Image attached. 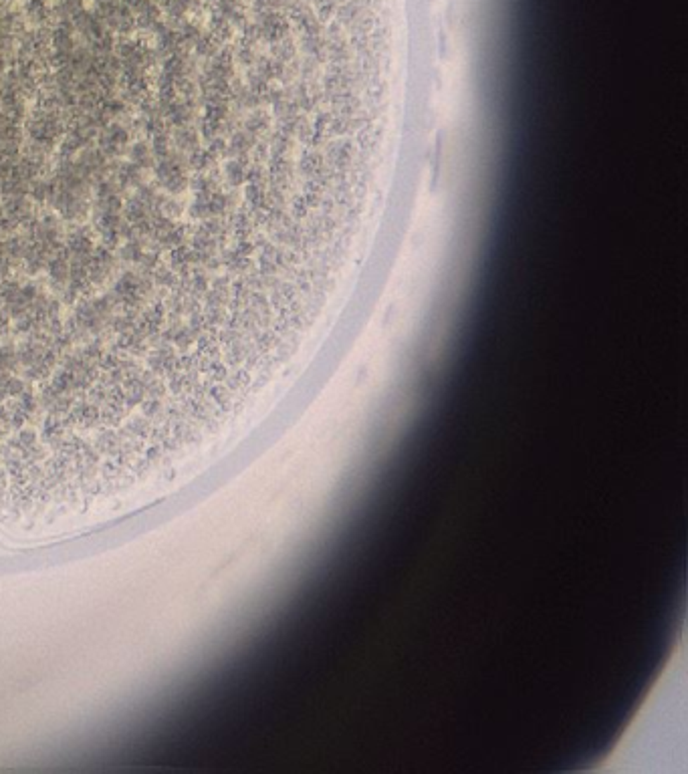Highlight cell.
<instances>
[{
  "label": "cell",
  "mask_w": 688,
  "mask_h": 774,
  "mask_svg": "<svg viewBox=\"0 0 688 774\" xmlns=\"http://www.w3.org/2000/svg\"><path fill=\"white\" fill-rule=\"evenodd\" d=\"M127 162H131L134 166H138L141 170H152L154 164H156V155H154V150H152V143L148 138H140V140L131 141V145L127 147Z\"/></svg>",
  "instance_id": "obj_4"
},
{
  "label": "cell",
  "mask_w": 688,
  "mask_h": 774,
  "mask_svg": "<svg viewBox=\"0 0 688 774\" xmlns=\"http://www.w3.org/2000/svg\"><path fill=\"white\" fill-rule=\"evenodd\" d=\"M134 133H136L134 127H129L124 119L122 122H110L105 127H101V131L95 140V147L111 162L122 159L127 154V147L134 141Z\"/></svg>",
  "instance_id": "obj_2"
},
{
  "label": "cell",
  "mask_w": 688,
  "mask_h": 774,
  "mask_svg": "<svg viewBox=\"0 0 688 774\" xmlns=\"http://www.w3.org/2000/svg\"><path fill=\"white\" fill-rule=\"evenodd\" d=\"M154 178H156V184L164 194L168 196H182L184 192H188V186H190V178H192V170H190V164H188L186 155L178 154L176 150H172L170 154L162 155L157 157L156 164H154Z\"/></svg>",
  "instance_id": "obj_1"
},
{
  "label": "cell",
  "mask_w": 688,
  "mask_h": 774,
  "mask_svg": "<svg viewBox=\"0 0 688 774\" xmlns=\"http://www.w3.org/2000/svg\"><path fill=\"white\" fill-rule=\"evenodd\" d=\"M170 140H172L174 150L178 154L186 155V157L202 147V136H200V129L196 127V124L172 127L170 129Z\"/></svg>",
  "instance_id": "obj_3"
}]
</instances>
